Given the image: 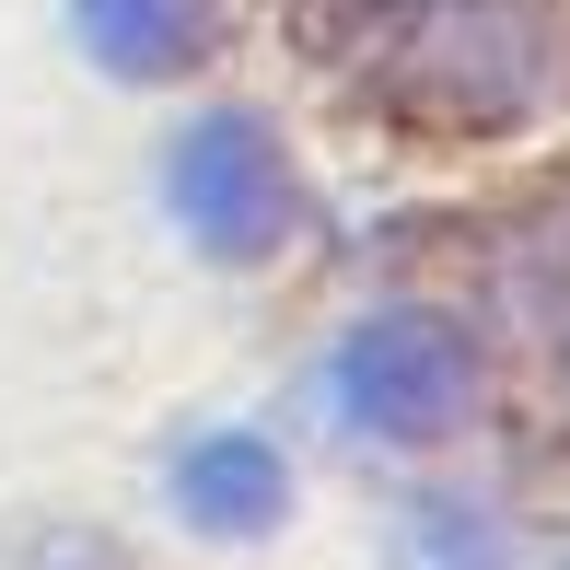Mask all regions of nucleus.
<instances>
[{
    "instance_id": "nucleus-1",
    "label": "nucleus",
    "mask_w": 570,
    "mask_h": 570,
    "mask_svg": "<svg viewBox=\"0 0 570 570\" xmlns=\"http://www.w3.org/2000/svg\"><path fill=\"white\" fill-rule=\"evenodd\" d=\"M559 70L548 0H407L396 12V94L431 117H524Z\"/></svg>"
},
{
    "instance_id": "nucleus-2",
    "label": "nucleus",
    "mask_w": 570,
    "mask_h": 570,
    "mask_svg": "<svg viewBox=\"0 0 570 570\" xmlns=\"http://www.w3.org/2000/svg\"><path fill=\"white\" fill-rule=\"evenodd\" d=\"M326 384H338V420L373 431V443H443V431L478 407V361L443 315H420V303H396V315H361L338 361H326Z\"/></svg>"
},
{
    "instance_id": "nucleus-3",
    "label": "nucleus",
    "mask_w": 570,
    "mask_h": 570,
    "mask_svg": "<svg viewBox=\"0 0 570 570\" xmlns=\"http://www.w3.org/2000/svg\"><path fill=\"white\" fill-rule=\"evenodd\" d=\"M164 187H175V222L198 233L210 256H268L279 233L303 222V187H292V151H279V128L268 117H245V106H210L187 128V140L164 151Z\"/></svg>"
},
{
    "instance_id": "nucleus-4",
    "label": "nucleus",
    "mask_w": 570,
    "mask_h": 570,
    "mask_svg": "<svg viewBox=\"0 0 570 570\" xmlns=\"http://www.w3.org/2000/svg\"><path fill=\"white\" fill-rule=\"evenodd\" d=\"M175 512L198 535H268L292 512V465L256 443V431H210V443L175 454Z\"/></svg>"
},
{
    "instance_id": "nucleus-5",
    "label": "nucleus",
    "mask_w": 570,
    "mask_h": 570,
    "mask_svg": "<svg viewBox=\"0 0 570 570\" xmlns=\"http://www.w3.org/2000/svg\"><path fill=\"white\" fill-rule=\"evenodd\" d=\"M70 23H82L94 70H117V82H175V70L210 47V12H198V0H70Z\"/></svg>"
},
{
    "instance_id": "nucleus-6",
    "label": "nucleus",
    "mask_w": 570,
    "mask_h": 570,
    "mask_svg": "<svg viewBox=\"0 0 570 570\" xmlns=\"http://www.w3.org/2000/svg\"><path fill=\"white\" fill-rule=\"evenodd\" d=\"M501 315L524 326V350H535V373L570 396V210L559 222H535L524 245H512V279H501Z\"/></svg>"
},
{
    "instance_id": "nucleus-7",
    "label": "nucleus",
    "mask_w": 570,
    "mask_h": 570,
    "mask_svg": "<svg viewBox=\"0 0 570 570\" xmlns=\"http://www.w3.org/2000/svg\"><path fill=\"white\" fill-rule=\"evenodd\" d=\"M0 570H128V548L94 535V524H23L12 548H0Z\"/></svg>"
},
{
    "instance_id": "nucleus-8",
    "label": "nucleus",
    "mask_w": 570,
    "mask_h": 570,
    "mask_svg": "<svg viewBox=\"0 0 570 570\" xmlns=\"http://www.w3.org/2000/svg\"><path fill=\"white\" fill-rule=\"evenodd\" d=\"M407 559L420 570H489V524H465L454 501H420L407 512Z\"/></svg>"
}]
</instances>
